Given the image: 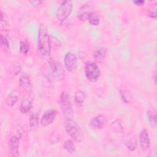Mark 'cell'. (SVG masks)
<instances>
[{"instance_id":"6da1fadb","label":"cell","mask_w":157,"mask_h":157,"mask_svg":"<svg viewBox=\"0 0 157 157\" xmlns=\"http://www.w3.org/2000/svg\"><path fill=\"white\" fill-rule=\"evenodd\" d=\"M44 75L52 83L59 82L64 78V71L61 63L55 59L49 58L44 66Z\"/></svg>"},{"instance_id":"7a4b0ae2","label":"cell","mask_w":157,"mask_h":157,"mask_svg":"<svg viewBox=\"0 0 157 157\" xmlns=\"http://www.w3.org/2000/svg\"><path fill=\"white\" fill-rule=\"evenodd\" d=\"M37 39V55L41 58L48 59L51 53L50 38L47 28L43 23L39 26Z\"/></svg>"},{"instance_id":"3957f363","label":"cell","mask_w":157,"mask_h":157,"mask_svg":"<svg viewBox=\"0 0 157 157\" xmlns=\"http://www.w3.org/2000/svg\"><path fill=\"white\" fill-rule=\"evenodd\" d=\"M64 127L66 133L75 141L80 142L83 140L84 137L83 132L78 123L72 118L65 119Z\"/></svg>"},{"instance_id":"277c9868","label":"cell","mask_w":157,"mask_h":157,"mask_svg":"<svg viewBox=\"0 0 157 157\" xmlns=\"http://www.w3.org/2000/svg\"><path fill=\"white\" fill-rule=\"evenodd\" d=\"M58 104L65 119L73 118L74 116V112L68 92L66 91H63L61 93Z\"/></svg>"},{"instance_id":"5b68a950","label":"cell","mask_w":157,"mask_h":157,"mask_svg":"<svg viewBox=\"0 0 157 157\" xmlns=\"http://www.w3.org/2000/svg\"><path fill=\"white\" fill-rule=\"evenodd\" d=\"M85 75L86 79L92 83L98 81L101 76V70L96 63L89 61L85 63L84 67Z\"/></svg>"},{"instance_id":"8992f818","label":"cell","mask_w":157,"mask_h":157,"mask_svg":"<svg viewBox=\"0 0 157 157\" xmlns=\"http://www.w3.org/2000/svg\"><path fill=\"white\" fill-rule=\"evenodd\" d=\"M73 2L71 0L63 1L56 12V17L60 22L65 21L72 12Z\"/></svg>"},{"instance_id":"52a82bcc","label":"cell","mask_w":157,"mask_h":157,"mask_svg":"<svg viewBox=\"0 0 157 157\" xmlns=\"http://www.w3.org/2000/svg\"><path fill=\"white\" fill-rule=\"evenodd\" d=\"M64 65L68 72H74L78 66V59L76 55L71 52H67L64 58Z\"/></svg>"},{"instance_id":"ba28073f","label":"cell","mask_w":157,"mask_h":157,"mask_svg":"<svg viewBox=\"0 0 157 157\" xmlns=\"http://www.w3.org/2000/svg\"><path fill=\"white\" fill-rule=\"evenodd\" d=\"M19 145L20 138L18 137V136L15 135L10 136L7 144L8 152L10 156L13 157H17L19 156Z\"/></svg>"},{"instance_id":"9c48e42d","label":"cell","mask_w":157,"mask_h":157,"mask_svg":"<svg viewBox=\"0 0 157 157\" xmlns=\"http://www.w3.org/2000/svg\"><path fill=\"white\" fill-rule=\"evenodd\" d=\"M94 12L93 7L88 3L82 4L78 9L77 13V18L82 21H85L88 20L91 14Z\"/></svg>"},{"instance_id":"30bf717a","label":"cell","mask_w":157,"mask_h":157,"mask_svg":"<svg viewBox=\"0 0 157 157\" xmlns=\"http://www.w3.org/2000/svg\"><path fill=\"white\" fill-rule=\"evenodd\" d=\"M18 86L20 90L24 93H29L31 91V82L29 76L26 73L24 72L20 75L18 79Z\"/></svg>"},{"instance_id":"8fae6325","label":"cell","mask_w":157,"mask_h":157,"mask_svg":"<svg viewBox=\"0 0 157 157\" xmlns=\"http://www.w3.org/2000/svg\"><path fill=\"white\" fill-rule=\"evenodd\" d=\"M107 49L102 45H97L93 49V56L95 60L99 63L104 62L107 57Z\"/></svg>"},{"instance_id":"7c38bea8","label":"cell","mask_w":157,"mask_h":157,"mask_svg":"<svg viewBox=\"0 0 157 157\" xmlns=\"http://www.w3.org/2000/svg\"><path fill=\"white\" fill-rule=\"evenodd\" d=\"M56 113L57 112L55 109H48L46 110L40 118V124L44 127L51 124L55 120L56 116Z\"/></svg>"},{"instance_id":"4fadbf2b","label":"cell","mask_w":157,"mask_h":157,"mask_svg":"<svg viewBox=\"0 0 157 157\" xmlns=\"http://www.w3.org/2000/svg\"><path fill=\"white\" fill-rule=\"evenodd\" d=\"M34 101V94L31 91L28 93V95L24 98L21 101L20 105V111L21 113L25 114L28 112L31 109Z\"/></svg>"},{"instance_id":"5bb4252c","label":"cell","mask_w":157,"mask_h":157,"mask_svg":"<svg viewBox=\"0 0 157 157\" xmlns=\"http://www.w3.org/2000/svg\"><path fill=\"white\" fill-rule=\"evenodd\" d=\"M139 144L142 150L144 151H147L150 148V139L148 131L146 129H143L139 136Z\"/></svg>"},{"instance_id":"9a60e30c","label":"cell","mask_w":157,"mask_h":157,"mask_svg":"<svg viewBox=\"0 0 157 157\" xmlns=\"http://www.w3.org/2000/svg\"><path fill=\"white\" fill-rule=\"evenodd\" d=\"M107 118L102 115L99 114L94 117L90 121L91 126L98 129H101L105 128L107 124Z\"/></svg>"},{"instance_id":"2e32d148","label":"cell","mask_w":157,"mask_h":157,"mask_svg":"<svg viewBox=\"0 0 157 157\" xmlns=\"http://www.w3.org/2000/svg\"><path fill=\"white\" fill-rule=\"evenodd\" d=\"M124 145L129 151H134L136 150L137 147V140L135 135L133 134H129L125 139Z\"/></svg>"},{"instance_id":"e0dca14e","label":"cell","mask_w":157,"mask_h":157,"mask_svg":"<svg viewBox=\"0 0 157 157\" xmlns=\"http://www.w3.org/2000/svg\"><path fill=\"white\" fill-rule=\"evenodd\" d=\"M120 96L126 104H131L134 102V98L131 91L127 88H121L120 90Z\"/></svg>"},{"instance_id":"ac0fdd59","label":"cell","mask_w":157,"mask_h":157,"mask_svg":"<svg viewBox=\"0 0 157 157\" xmlns=\"http://www.w3.org/2000/svg\"><path fill=\"white\" fill-rule=\"evenodd\" d=\"M86 93L85 91L81 90H77L74 93V103L76 106L81 107L83 106V103L86 99Z\"/></svg>"},{"instance_id":"d6986e66","label":"cell","mask_w":157,"mask_h":157,"mask_svg":"<svg viewBox=\"0 0 157 157\" xmlns=\"http://www.w3.org/2000/svg\"><path fill=\"white\" fill-rule=\"evenodd\" d=\"M149 123L151 128L156 126V110L155 108H150L147 111Z\"/></svg>"},{"instance_id":"ffe728a7","label":"cell","mask_w":157,"mask_h":157,"mask_svg":"<svg viewBox=\"0 0 157 157\" xmlns=\"http://www.w3.org/2000/svg\"><path fill=\"white\" fill-rule=\"evenodd\" d=\"M21 71V65L20 63L17 61H14L12 63L9 67V71L10 75L13 76L17 75Z\"/></svg>"},{"instance_id":"44dd1931","label":"cell","mask_w":157,"mask_h":157,"mask_svg":"<svg viewBox=\"0 0 157 157\" xmlns=\"http://www.w3.org/2000/svg\"><path fill=\"white\" fill-rule=\"evenodd\" d=\"M29 125L31 129H35L39 123V115L37 112H31L28 119Z\"/></svg>"},{"instance_id":"7402d4cb","label":"cell","mask_w":157,"mask_h":157,"mask_svg":"<svg viewBox=\"0 0 157 157\" xmlns=\"http://www.w3.org/2000/svg\"><path fill=\"white\" fill-rule=\"evenodd\" d=\"M63 148L69 153L72 154L76 151V146L71 139H67L63 144Z\"/></svg>"},{"instance_id":"603a6c76","label":"cell","mask_w":157,"mask_h":157,"mask_svg":"<svg viewBox=\"0 0 157 157\" xmlns=\"http://www.w3.org/2000/svg\"><path fill=\"white\" fill-rule=\"evenodd\" d=\"M157 2H155L150 4L147 9V15L150 18H155L157 17Z\"/></svg>"},{"instance_id":"cb8c5ba5","label":"cell","mask_w":157,"mask_h":157,"mask_svg":"<svg viewBox=\"0 0 157 157\" xmlns=\"http://www.w3.org/2000/svg\"><path fill=\"white\" fill-rule=\"evenodd\" d=\"M110 129L112 132L117 133H120L123 131V126L119 120H116L112 121L110 125Z\"/></svg>"},{"instance_id":"d4e9b609","label":"cell","mask_w":157,"mask_h":157,"mask_svg":"<svg viewBox=\"0 0 157 157\" xmlns=\"http://www.w3.org/2000/svg\"><path fill=\"white\" fill-rule=\"evenodd\" d=\"M89 23L92 26H98L100 23V15L96 12H93L88 18Z\"/></svg>"},{"instance_id":"484cf974","label":"cell","mask_w":157,"mask_h":157,"mask_svg":"<svg viewBox=\"0 0 157 157\" xmlns=\"http://www.w3.org/2000/svg\"><path fill=\"white\" fill-rule=\"evenodd\" d=\"M18 99V97L15 94H13L12 93H10L6 98V103L8 107H13Z\"/></svg>"},{"instance_id":"4316f807","label":"cell","mask_w":157,"mask_h":157,"mask_svg":"<svg viewBox=\"0 0 157 157\" xmlns=\"http://www.w3.org/2000/svg\"><path fill=\"white\" fill-rule=\"evenodd\" d=\"M1 29L6 30L9 28V20L7 15L3 11L1 10Z\"/></svg>"},{"instance_id":"83f0119b","label":"cell","mask_w":157,"mask_h":157,"mask_svg":"<svg viewBox=\"0 0 157 157\" xmlns=\"http://www.w3.org/2000/svg\"><path fill=\"white\" fill-rule=\"evenodd\" d=\"M30 50V45L29 43L26 40H21L20 42V53L25 55L28 54L29 51Z\"/></svg>"},{"instance_id":"f1b7e54d","label":"cell","mask_w":157,"mask_h":157,"mask_svg":"<svg viewBox=\"0 0 157 157\" xmlns=\"http://www.w3.org/2000/svg\"><path fill=\"white\" fill-rule=\"evenodd\" d=\"M0 41H1V47L2 49L5 52H8L9 50V43L7 37L5 36H4L2 34H1Z\"/></svg>"},{"instance_id":"f546056e","label":"cell","mask_w":157,"mask_h":157,"mask_svg":"<svg viewBox=\"0 0 157 157\" xmlns=\"http://www.w3.org/2000/svg\"><path fill=\"white\" fill-rule=\"evenodd\" d=\"M44 1H39V0H37V1H29V4L33 6V7H37L39 6H40Z\"/></svg>"},{"instance_id":"4dcf8cb0","label":"cell","mask_w":157,"mask_h":157,"mask_svg":"<svg viewBox=\"0 0 157 157\" xmlns=\"http://www.w3.org/2000/svg\"><path fill=\"white\" fill-rule=\"evenodd\" d=\"M133 3L137 6H142L144 4L145 1H144V0H134V1H133Z\"/></svg>"},{"instance_id":"1f68e13d","label":"cell","mask_w":157,"mask_h":157,"mask_svg":"<svg viewBox=\"0 0 157 157\" xmlns=\"http://www.w3.org/2000/svg\"><path fill=\"white\" fill-rule=\"evenodd\" d=\"M154 78V80H155V82H154V83H155V84H156V75H154V78Z\"/></svg>"}]
</instances>
